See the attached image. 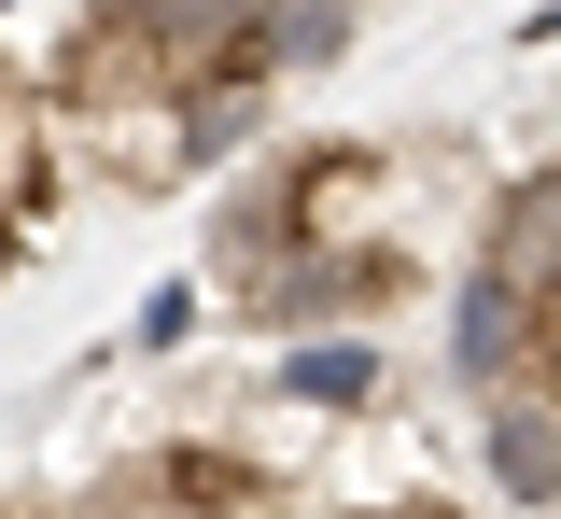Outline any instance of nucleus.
I'll use <instances>...</instances> for the list:
<instances>
[{"instance_id":"obj_2","label":"nucleus","mask_w":561,"mask_h":519,"mask_svg":"<svg viewBox=\"0 0 561 519\" xmlns=\"http://www.w3.org/2000/svg\"><path fill=\"white\" fill-rule=\"evenodd\" d=\"M253 281V309L267 323H337V309H365V296H393V253H267V267H239Z\"/></svg>"},{"instance_id":"obj_3","label":"nucleus","mask_w":561,"mask_h":519,"mask_svg":"<svg viewBox=\"0 0 561 519\" xmlns=\"http://www.w3.org/2000/svg\"><path fill=\"white\" fill-rule=\"evenodd\" d=\"M351 43V0H253V71H323V57H337Z\"/></svg>"},{"instance_id":"obj_1","label":"nucleus","mask_w":561,"mask_h":519,"mask_svg":"<svg viewBox=\"0 0 561 519\" xmlns=\"http://www.w3.org/2000/svg\"><path fill=\"white\" fill-rule=\"evenodd\" d=\"M478 281L519 296V309H561V169L505 183V211H491V239H478Z\"/></svg>"},{"instance_id":"obj_4","label":"nucleus","mask_w":561,"mask_h":519,"mask_svg":"<svg viewBox=\"0 0 561 519\" xmlns=\"http://www.w3.org/2000/svg\"><path fill=\"white\" fill-rule=\"evenodd\" d=\"M365 351H351V337H323V351H295V366H280V393H309V407H351V393H365Z\"/></svg>"},{"instance_id":"obj_5","label":"nucleus","mask_w":561,"mask_h":519,"mask_svg":"<svg viewBox=\"0 0 561 519\" xmlns=\"http://www.w3.org/2000/svg\"><path fill=\"white\" fill-rule=\"evenodd\" d=\"M0 253H14V224H0Z\"/></svg>"}]
</instances>
